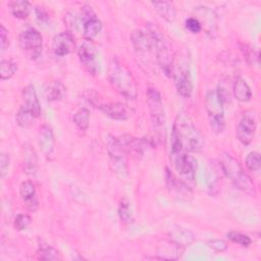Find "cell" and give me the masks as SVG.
<instances>
[{"mask_svg":"<svg viewBox=\"0 0 261 261\" xmlns=\"http://www.w3.org/2000/svg\"><path fill=\"white\" fill-rule=\"evenodd\" d=\"M31 223V217L28 214H17L14 218V227L17 230L25 229Z\"/></svg>","mask_w":261,"mask_h":261,"instance_id":"34","label":"cell"},{"mask_svg":"<svg viewBox=\"0 0 261 261\" xmlns=\"http://www.w3.org/2000/svg\"><path fill=\"white\" fill-rule=\"evenodd\" d=\"M208 246L217 252H223L227 249V245L222 240H211L208 242Z\"/></svg>","mask_w":261,"mask_h":261,"instance_id":"39","label":"cell"},{"mask_svg":"<svg viewBox=\"0 0 261 261\" xmlns=\"http://www.w3.org/2000/svg\"><path fill=\"white\" fill-rule=\"evenodd\" d=\"M207 184L209 187V190L216 189V186L218 184V174L216 172V169L213 167H209L207 170Z\"/></svg>","mask_w":261,"mask_h":261,"instance_id":"36","label":"cell"},{"mask_svg":"<svg viewBox=\"0 0 261 261\" xmlns=\"http://www.w3.org/2000/svg\"><path fill=\"white\" fill-rule=\"evenodd\" d=\"M37 255H38V258L42 259V260H58L61 258L58 250H56L54 247H52L48 244H44V243H41L39 245Z\"/></svg>","mask_w":261,"mask_h":261,"instance_id":"28","label":"cell"},{"mask_svg":"<svg viewBox=\"0 0 261 261\" xmlns=\"http://www.w3.org/2000/svg\"><path fill=\"white\" fill-rule=\"evenodd\" d=\"M98 107L107 116L116 120L128 119L133 114L130 107L121 102H109L106 104H100Z\"/></svg>","mask_w":261,"mask_h":261,"instance_id":"15","label":"cell"},{"mask_svg":"<svg viewBox=\"0 0 261 261\" xmlns=\"http://www.w3.org/2000/svg\"><path fill=\"white\" fill-rule=\"evenodd\" d=\"M17 70V63L10 59H2L0 62V77L2 81L9 80Z\"/></svg>","mask_w":261,"mask_h":261,"instance_id":"29","label":"cell"},{"mask_svg":"<svg viewBox=\"0 0 261 261\" xmlns=\"http://www.w3.org/2000/svg\"><path fill=\"white\" fill-rule=\"evenodd\" d=\"M108 79L111 86L121 96L128 100L137 98V84L132 72L117 58H112L108 68Z\"/></svg>","mask_w":261,"mask_h":261,"instance_id":"3","label":"cell"},{"mask_svg":"<svg viewBox=\"0 0 261 261\" xmlns=\"http://www.w3.org/2000/svg\"><path fill=\"white\" fill-rule=\"evenodd\" d=\"M77 55L83 67L91 74L95 75L100 70L99 52L96 45L92 41L83 42L79 49Z\"/></svg>","mask_w":261,"mask_h":261,"instance_id":"11","label":"cell"},{"mask_svg":"<svg viewBox=\"0 0 261 261\" xmlns=\"http://www.w3.org/2000/svg\"><path fill=\"white\" fill-rule=\"evenodd\" d=\"M9 155L6 153H1L0 155V173L1 177H5L9 168Z\"/></svg>","mask_w":261,"mask_h":261,"instance_id":"38","label":"cell"},{"mask_svg":"<svg viewBox=\"0 0 261 261\" xmlns=\"http://www.w3.org/2000/svg\"><path fill=\"white\" fill-rule=\"evenodd\" d=\"M232 92L234 97L240 102H248L251 100V97H252L251 89L246 83V81L241 76L236 77L232 85Z\"/></svg>","mask_w":261,"mask_h":261,"instance_id":"21","label":"cell"},{"mask_svg":"<svg viewBox=\"0 0 261 261\" xmlns=\"http://www.w3.org/2000/svg\"><path fill=\"white\" fill-rule=\"evenodd\" d=\"M66 93L65 86L59 81H53L47 87V99L50 102L60 101L64 98Z\"/></svg>","mask_w":261,"mask_h":261,"instance_id":"23","label":"cell"},{"mask_svg":"<svg viewBox=\"0 0 261 261\" xmlns=\"http://www.w3.org/2000/svg\"><path fill=\"white\" fill-rule=\"evenodd\" d=\"M146 96L154 132L160 140H162V138L164 140L165 113L161 95L155 88H148Z\"/></svg>","mask_w":261,"mask_h":261,"instance_id":"6","label":"cell"},{"mask_svg":"<svg viewBox=\"0 0 261 261\" xmlns=\"http://www.w3.org/2000/svg\"><path fill=\"white\" fill-rule=\"evenodd\" d=\"M152 5L154 6L157 13L165 20L172 22L175 19L176 10L173 3L169 1H153Z\"/></svg>","mask_w":261,"mask_h":261,"instance_id":"22","label":"cell"},{"mask_svg":"<svg viewBox=\"0 0 261 261\" xmlns=\"http://www.w3.org/2000/svg\"><path fill=\"white\" fill-rule=\"evenodd\" d=\"M72 120L74 124L81 129L86 130L89 126V120H90V112L87 108H80L72 116Z\"/></svg>","mask_w":261,"mask_h":261,"instance_id":"30","label":"cell"},{"mask_svg":"<svg viewBox=\"0 0 261 261\" xmlns=\"http://www.w3.org/2000/svg\"><path fill=\"white\" fill-rule=\"evenodd\" d=\"M23 165L25 173L35 175L38 167V155L35 149L28 143L23 145Z\"/></svg>","mask_w":261,"mask_h":261,"instance_id":"20","label":"cell"},{"mask_svg":"<svg viewBox=\"0 0 261 261\" xmlns=\"http://www.w3.org/2000/svg\"><path fill=\"white\" fill-rule=\"evenodd\" d=\"M105 145L113 172L120 178H124L127 175V154L122 144L118 138L107 135L105 138Z\"/></svg>","mask_w":261,"mask_h":261,"instance_id":"7","label":"cell"},{"mask_svg":"<svg viewBox=\"0 0 261 261\" xmlns=\"http://www.w3.org/2000/svg\"><path fill=\"white\" fill-rule=\"evenodd\" d=\"M118 139L122 144L126 154H130L133 157L136 158L141 157L148 147V141L144 139L134 138L129 135H123Z\"/></svg>","mask_w":261,"mask_h":261,"instance_id":"17","label":"cell"},{"mask_svg":"<svg viewBox=\"0 0 261 261\" xmlns=\"http://www.w3.org/2000/svg\"><path fill=\"white\" fill-rule=\"evenodd\" d=\"M216 95L221 103V105L224 107L227 103H230V89H229V80L227 77L222 79L218 86H217V91Z\"/></svg>","mask_w":261,"mask_h":261,"instance_id":"26","label":"cell"},{"mask_svg":"<svg viewBox=\"0 0 261 261\" xmlns=\"http://www.w3.org/2000/svg\"><path fill=\"white\" fill-rule=\"evenodd\" d=\"M226 237L228 240L242 247H249L251 245V239L247 234L241 233L239 231H228Z\"/></svg>","mask_w":261,"mask_h":261,"instance_id":"32","label":"cell"},{"mask_svg":"<svg viewBox=\"0 0 261 261\" xmlns=\"http://www.w3.org/2000/svg\"><path fill=\"white\" fill-rule=\"evenodd\" d=\"M75 47L74 38L70 32H62L54 36L52 50L57 56H65L73 51Z\"/></svg>","mask_w":261,"mask_h":261,"instance_id":"14","label":"cell"},{"mask_svg":"<svg viewBox=\"0 0 261 261\" xmlns=\"http://www.w3.org/2000/svg\"><path fill=\"white\" fill-rule=\"evenodd\" d=\"M11 13L17 18H25L31 12V4L28 1L16 0L11 1L8 4Z\"/></svg>","mask_w":261,"mask_h":261,"instance_id":"25","label":"cell"},{"mask_svg":"<svg viewBox=\"0 0 261 261\" xmlns=\"http://www.w3.org/2000/svg\"><path fill=\"white\" fill-rule=\"evenodd\" d=\"M38 143L44 155L48 159H51L54 154L55 140H54L53 130L49 125L44 124L40 127L38 133Z\"/></svg>","mask_w":261,"mask_h":261,"instance_id":"16","label":"cell"},{"mask_svg":"<svg viewBox=\"0 0 261 261\" xmlns=\"http://www.w3.org/2000/svg\"><path fill=\"white\" fill-rule=\"evenodd\" d=\"M18 44L21 51L31 60H36L42 53L43 38L39 31H37L35 28L29 27L19 34Z\"/></svg>","mask_w":261,"mask_h":261,"instance_id":"9","label":"cell"},{"mask_svg":"<svg viewBox=\"0 0 261 261\" xmlns=\"http://www.w3.org/2000/svg\"><path fill=\"white\" fill-rule=\"evenodd\" d=\"M118 215L122 222L124 223H133L134 222V214L130 208V203L127 199H122L119 203L118 207Z\"/></svg>","mask_w":261,"mask_h":261,"instance_id":"31","label":"cell"},{"mask_svg":"<svg viewBox=\"0 0 261 261\" xmlns=\"http://www.w3.org/2000/svg\"><path fill=\"white\" fill-rule=\"evenodd\" d=\"M246 166L250 171H258L261 167V158L258 152H251L246 158Z\"/></svg>","mask_w":261,"mask_h":261,"instance_id":"33","label":"cell"},{"mask_svg":"<svg viewBox=\"0 0 261 261\" xmlns=\"http://www.w3.org/2000/svg\"><path fill=\"white\" fill-rule=\"evenodd\" d=\"M182 186H186V185L182 181L177 180L172 175V173H170L167 170V187H168V190L170 191V193H173L175 196H177L179 198L187 196L191 192V189H189L188 187H182Z\"/></svg>","mask_w":261,"mask_h":261,"instance_id":"24","label":"cell"},{"mask_svg":"<svg viewBox=\"0 0 261 261\" xmlns=\"http://www.w3.org/2000/svg\"><path fill=\"white\" fill-rule=\"evenodd\" d=\"M19 194L25 207L31 211H36L39 207V200L37 197L35 186L32 181L25 180L20 185Z\"/></svg>","mask_w":261,"mask_h":261,"instance_id":"18","label":"cell"},{"mask_svg":"<svg viewBox=\"0 0 261 261\" xmlns=\"http://www.w3.org/2000/svg\"><path fill=\"white\" fill-rule=\"evenodd\" d=\"M41 114V106L33 85H28L22 91V103L16 113L15 119L22 127L31 126Z\"/></svg>","mask_w":261,"mask_h":261,"instance_id":"5","label":"cell"},{"mask_svg":"<svg viewBox=\"0 0 261 261\" xmlns=\"http://www.w3.org/2000/svg\"><path fill=\"white\" fill-rule=\"evenodd\" d=\"M220 166L233 186L239 190L255 196L256 189L250 176L244 171L240 162L228 153H222L219 157Z\"/></svg>","mask_w":261,"mask_h":261,"instance_id":"4","label":"cell"},{"mask_svg":"<svg viewBox=\"0 0 261 261\" xmlns=\"http://www.w3.org/2000/svg\"><path fill=\"white\" fill-rule=\"evenodd\" d=\"M130 40L136 52L139 54H147L153 50L152 41L148 32L135 31L130 35Z\"/></svg>","mask_w":261,"mask_h":261,"instance_id":"19","label":"cell"},{"mask_svg":"<svg viewBox=\"0 0 261 261\" xmlns=\"http://www.w3.org/2000/svg\"><path fill=\"white\" fill-rule=\"evenodd\" d=\"M186 28L193 34H198L202 30V25L200 23V20L196 17H189L186 19Z\"/></svg>","mask_w":261,"mask_h":261,"instance_id":"35","label":"cell"},{"mask_svg":"<svg viewBox=\"0 0 261 261\" xmlns=\"http://www.w3.org/2000/svg\"><path fill=\"white\" fill-rule=\"evenodd\" d=\"M147 32L151 38L153 50L155 52L159 66L162 68L166 75H172L174 53L171 44L162 33V31L153 23H148Z\"/></svg>","mask_w":261,"mask_h":261,"instance_id":"2","label":"cell"},{"mask_svg":"<svg viewBox=\"0 0 261 261\" xmlns=\"http://www.w3.org/2000/svg\"><path fill=\"white\" fill-rule=\"evenodd\" d=\"M70 19L71 20L68 22L72 24V28H75L79 22L81 23L82 34L87 41H92L102 30V22L89 6H84L82 8L79 20L74 15L73 17L71 16Z\"/></svg>","mask_w":261,"mask_h":261,"instance_id":"8","label":"cell"},{"mask_svg":"<svg viewBox=\"0 0 261 261\" xmlns=\"http://www.w3.org/2000/svg\"><path fill=\"white\" fill-rule=\"evenodd\" d=\"M172 128L175 130L184 149L187 152L199 153L202 151L205 144L204 137L196 127L187 112H178Z\"/></svg>","mask_w":261,"mask_h":261,"instance_id":"1","label":"cell"},{"mask_svg":"<svg viewBox=\"0 0 261 261\" xmlns=\"http://www.w3.org/2000/svg\"><path fill=\"white\" fill-rule=\"evenodd\" d=\"M257 127V114L253 110H248L243 113L238 126L237 138L245 146L251 144L254 139Z\"/></svg>","mask_w":261,"mask_h":261,"instance_id":"12","label":"cell"},{"mask_svg":"<svg viewBox=\"0 0 261 261\" xmlns=\"http://www.w3.org/2000/svg\"><path fill=\"white\" fill-rule=\"evenodd\" d=\"M173 73L177 93L184 98H190L193 92V83L189 66L181 64Z\"/></svg>","mask_w":261,"mask_h":261,"instance_id":"13","label":"cell"},{"mask_svg":"<svg viewBox=\"0 0 261 261\" xmlns=\"http://www.w3.org/2000/svg\"><path fill=\"white\" fill-rule=\"evenodd\" d=\"M9 46V37H8V31L5 29L3 24L0 25V48L1 53H3Z\"/></svg>","mask_w":261,"mask_h":261,"instance_id":"37","label":"cell"},{"mask_svg":"<svg viewBox=\"0 0 261 261\" xmlns=\"http://www.w3.org/2000/svg\"><path fill=\"white\" fill-rule=\"evenodd\" d=\"M194 241V234L185 228H178L171 232V242L179 245L187 246Z\"/></svg>","mask_w":261,"mask_h":261,"instance_id":"27","label":"cell"},{"mask_svg":"<svg viewBox=\"0 0 261 261\" xmlns=\"http://www.w3.org/2000/svg\"><path fill=\"white\" fill-rule=\"evenodd\" d=\"M205 108L208 114L210 126L216 134L222 133L225 127L223 106L219 102L215 91H208L205 97Z\"/></svg>","mask_w":261,"mask_h":261,"instance_id":"10","label":"cell"}]
</instances>
